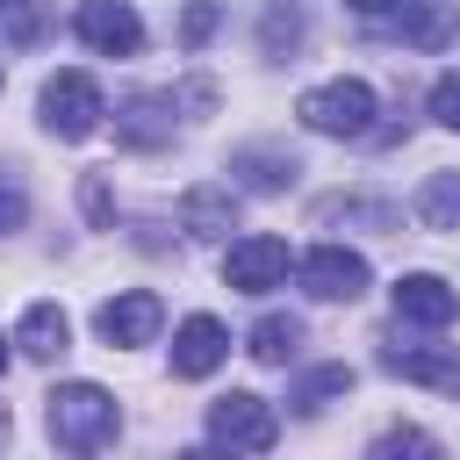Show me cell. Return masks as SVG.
<instances>
[{"mask_svg": "<svg viewBox=\"0 0 460 460\" xmlns=\"http://www.w3.org/2000/svg\"><path fill=\"white\" fill-rule=\"evenodd\" d=\"M43 431L65 453H101V446H115L122 410H115V395L101 381H65V388L43 395Z\"/></svg>", "mask_w": 460, "mask_h": 460, "instance_id": "1", "label": "cell"}, {"mask_svg": "<svg viewBox=\"0 0 460 460\" xmlns=\"http://www.w3.org/2000/svg\"><path fill=\"white\" fill-rule=\"evenodd\" d=\"M302 129L316 137H374V86L367 79H331V86H309L295 101Z\"/></svg>", "mask_w": 460, "mask_h": 460, "instance_id": "2", "label": "cell"}, {"mask_svg": "<svg viewBox=\"0 0 460 460\" xmlns=\"http://www.w3.org/2000/svg\"><path fill=\"white\" fill-rule=\"evenodd\" d=\"M273 438H280V417H273V402H266V395L230 388V395H216V402H208V446H230V453H266Z\"/></svg>", "mask_w": 460, "mask_h": 460, "instance_id": "3", "label": "cell"}, {"mask_svg": "<svg viewBox=\"0 0 460 460\" xmlns=\"http://www.w3.org/2000/svg\"><path fill=\"white\" fill-rule=\"evenodd\" d=\"M36 108H43V129H50V137H65V144L93 137V129H101V115H108V101H101V86H93L86 72H50Z\"/></svg>", "mask_w": 460, "mask_h": 460, "instance_id": "4", "label": "cell"}, {"mask_svg": "<svg viewBox=\"0 0 460 460\" xmlns=\"http://www.w3.org/2000/svg\"><path fill=\"white\" fill-rule=\"evenodd\" d=\"M72 29H79V43L101 50V58H137V50H144V22H137L129 0H79Z\"/></svg>", "mask_w": 460, "mask_h": 460, "instance_id": "5", "label": "cell"}, {"mask_svg": "<svg viewBox=\"0 0 460 460\" xmlns=\"http://www.w3.org/2000/svg\"><path fill=\"white\" fill-rule=\"evenodd\" d=\"M223 280H230L237 295H273V288L288 280V244H280V237H237V244L223 252Z\"/></svg>", "mask_w": 460, "mask_h": 460, "instance_id": "6", "label": "cell"}, {"mask_svg": "<svg viewBox=\"0 0 460 460\" xmlns=\"http://www.w3.org/2000/svg\"><path fill=\"white\" fill-rule=\"evenodd\" d=\"M158 323H165V302H158L151 288H129V295H115V302H101V309H93L101 345H151V338H158Z\"/></svg>", "mask_w": 460, "mask_h": 460, "instance_id": "7", "label": "cell"}, {"mask_svg": "<svg viewBox=\"0 0 460 460\" xmlns=\"http://www.w3.org/2000/svg\"><path fill=\"white\" fill-rule=\"evenodd\" d=\"M302 288H309L316 302H359V295H367V259L345 252V244H316V252L302 259Z\"/></svg>", "mask_w": 460, "mask_h": 460, "instance_id": "8", "label": "cell"}, {"mask_svg": "<svg viewBox=\"0 0 460 460\" xmlns=\"http://www.w3.org/2000/svg\"><path fill=\"white\" fill-rule=\"evenodd\" d=\"M230 359V331L216 323V316H187L180 331H172V374L180 381H201V374H216Z\"/></svg>", "mask_w": 460, "mask_h": 460, "instance_id": "9", "label": "cell"}, {"mask_svg": "<svg viewBox=\"0 0 460 460\" xmlns=\"http://www.w3.org/2000/svg\"><path fill=\"white\" fill-rule=\"evenodd\" d=\"M381 367H388L395 381H424V388H438V395H460V352H453V345H388Z\"/></svg>", "mask_w": 460, "mask_h": 460, "instance_id": "10", "label": "cell"}, {"mask_svg": "<svg viewBox=\"0 0 460 460\" xmlns=\"http://www.w3.org/2000/svg\"><path fill=\"white\" fill-rule=\"evenodd\" d=\"M395 316L402 323H424V331H446L460 316V295L438 280V273H402L395 280Z\"/></svg>", "mask_w": 460, "mask_h": 460, "instance_id": "11", "label": "cell"}, {"mask_svg": "<svg viewBox=\"0 0 460 460\" xmlns=\"http://www.w3.org/2000/svg\"><path fill=\"white\" fill-rule=\"evenodd\" d=\"M395 36H402L410 50H446V43L460 36V0H402Z\"/></svg>", "mask_w": 460, "mask_h": 460, "instance_id": "12", "label": "cell"}, {"mask_svg": "<svg viewBox=\"0 0 460 460\" xmlns=\"http://www.w3.org/2000/svg\"><path fill=\"white\" fill-rule=\"evenodd\" d=\"M180 223H187V237H230L237 230V187H187Z\"/></svg>", "mask_w": 460, "mask_h": 460, "instance_id": "13", "label": "cell"}, {"mask_svg": "<svg viewBox=\"0 0 460 460\" xmlns=\"http://www.w3.org/2000/svg\"><path fill=\"white\" fill-rule=\"evenodd\" d=\"M14 345H22V359H58V352L72 345L65 309H58V302H29V309H22V323H14Z\"/></svg>", "mask_w": 460, "mask_h": 460, "instance_id": "14", "label": "cell"}, {"mask_svg": "<svg viewBox=\"0 0 460 460\" xmlns=\"http://www.w3.org/2000/svg\"><path fill=\"white\" fill-rule=\"evenodd\" d=\"M115 137H122V144H137V151L165 144V137H172V101H158V93H137V101H122V115H115Z\"/></svg>", "mask_w": 460, "mask_h": 460, "instance_id": "15", "label": "cell"}, {"mask_svg": "<svg viewBox=\"0 0 460 460\" xmlns=\"http://www.w3.org/2000/svg\"><path fill=\"white\" fill-rule=\"evenodd\" d=\"M410 216H417L424 230H460V172H431V180L417 187Z\"/></svg>", "mask_w": 460, "mask_h": 460, "instance_id": "16", "label": "cell"}, {"mask_svg": "<svg viewBox=\"0 0 460 460\" xmlns=\"http://www.w3.org/2000/svg\"><path fill=\"white\" fill-rule=\"evenodd\" d=\"M230 172H237V187H252V194H280L302 165H295L288 151H237V158H230Z\"/></svg>", "mask_w": 460, "mask_h": 460, "instance_id": "17", "label": "cell"}, {"mask_svg": "<svg viewBox=\"0 0 460 460\" xmlns=\"http://www.w3.org/2000/svg\"><path fill=\"white\" fill-rule=\"evenodd\" d=\"M295 352H302V316H280V309H273V316L252 323V359H259V367H288Z\"/></svg>", "mask_w": 460, "mask_h": 460, "instance_id": "18", "label": "cell"}, {"mask_svg": "<svg viewBox=\"0 0 460 460\" xmlns=\"http://www.w3.org/2000/svg\"><path fill=\"white\" fill-rule=\"evenodd\" d=\"M316 223H367V230H402V216L388 201H367V194H345V201H316Z\"/></svg>", "mask_w": 460, "mask_h": 460, "instance_id": "19", "label": "cell"}, {"mask_svg": "<svg viewBox=\"0 0 460 460\" xmlns=\"http://www.w3.org/2000/svg\"><path fill=\"white\" fill-rule=\"evenodd\" d=\"M295 43H302V7H295V0H273V7L259 14V50H266V58H288Z\"/></svg>", "mask_w": 460, "mask_h": 460, "instance_id": "20", "label": "cell"}, {"mask_svg": "<svg viewBox=\"0 0 460 460\" xmlns=\"http://www.w3.org/2000/svg\"><path fill=\"white\" fill-rule=\"evenodd\" d=\"M338 395H352V367H316V374H302V388L288 395L302 417H316L323 402H338Z\"/></svg>", "mask_w": 460, "mask_h": 460, "instance_id": "21", "label": "cell"}, {"mask_svg": "<svg viewBox=\"0 0 460 460\" xmlns=\"http://www.w3.org/2000/svg\"><path fill=\"white\" fill-rule=\"evenodd\" d=\"M216 22H223V7H216V0H194V7L180 14V43H187V50H201V43L216 36Z\"/></svg>", "mask_w": 460, "mask_h": 460, "instance_id": "22", "label": "cell"}, {"mask_svg": "<svg viewBox=\"0 0 460 460\" xmlns=\"http://www.w3.org/2000/svg\"><path fill=\"white\" fill-rule=\"evenodd\" d=\"M22 223H29V187H22L14 172H0V237L22 230Z\"/></svg>", "mask_w": 460, "mask_h": 460, "instance_id": "23", "label": "cell"}, {"mask_svg": "<svg viewBox=\"0 0 460 460\" xmlns=\"http://www.w3.org/2000/svg\"><path fill=\"white\" fill-rule=\"evenodd\" d=\"M395 453H438L431 431H381L374 438V460H395Z\"/></svg>", "mask_w": 460, "mask_h": 460, "instance_id": "24", "label": "cell"}, {"mask_svg": "<svg viewBox=\"0 0 460 460\" xmlns=\"http://www.w3.org/2000/svg\"><path fill=\"white\" fill-rule=\"evenodd\" d=\"M79 201H86V216H93V230H108V223H115V201H108V180H101V172H86V187H79Z\"/></svg>", "mask_w": 460, "mask_h": 460, "instance_id": "25", "label": "cell"}, {"mask_svg": "<svg viewBox=\"0 0 460 460\" xmlns=\"http://www.w3.org/2000/svg\"><path fill=\"white\" fill-rule=\"evenodd\" d=\"M431 115H438L446 129H460V72H446V79L431 86Z\"/></svg>", "mask_w": 460, "mask_h": 460, "instance_id": "26", "label": "cell"}, {"mask_svg": "<svg viewBox=\"0 0 460 460\" xmlns=\"http://www.w3.org/2000/svg\"><path fill=\"white\" fill-rule=\"evenodd\" d=\"M345 7H352V14H359V22H388V14H395V7H402V0H345Z\"/></svg>", "mask_w": 460, "mask_h": 460, "instance_id": "27", "label": "cell"}, {"mask_svg": "<svg viewBox=\"0 0 460 460\" xmlns=\"http://www.w3.org/2000/svg\"><path fill=\"white\" fill-rule=\"evenodd\" d=\"M22 7H29V0H0V14H22Z\"/></svg>", "mask_w": 460, "mask_h": 460, "instance_id": "28", "label": "cell"}, {"mask_svg": "<svg viewBox=\"0 0 460 460\" xmlns=\"http://www.w3.org/2000/svg\"><path fill=\"white\" fill-rule=\"evenodd\" d=\"M0 374H7V338H0Z\"/></svg>", "mask_w": 460, "mask_h": 460, "instance_id": "29", "label": "cell"}, {"mask_svg": "<svg viewBox=\"0 0 460 460\" xmlns=\"http://www.w3.org/2000/svg\"><path fill=\"white\" fill-rule=\"evenodd\" d=\"M0 438H7V410H0Z\"/></svg>", "mask_w": 460, "mask_h": 460, "instance_id": "30", "label": "cell"}, {"mask_svg": "<svg viewBox=\"0 0 460 460\" xmlns=\"http://www.w3.org/2000/svg\"><path fill=\"white\" fill-rule=\"evenodd\" d=\"M0 86H7V72H0Z\"/></svg>", "mask_w": 460, "mask_h": 460, "instance_id": "31", "label": "cell"}]
</instances>
